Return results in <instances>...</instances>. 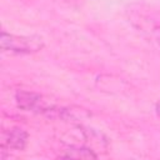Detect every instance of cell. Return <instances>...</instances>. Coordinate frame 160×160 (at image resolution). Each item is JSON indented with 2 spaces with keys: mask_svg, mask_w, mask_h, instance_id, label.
Instances as JSON below:
<instances>
[{
  "mask_svg": "<svg viewBox=\"0 0 160 160\" xmlns=\"http://www.w3.org/2000/svg\"><path fill=\"white\" fill-rule=\"evenodd\" d=\"M155 112H156V115H158V118L160 119V99L156 101V104H155Z\"/></svg>",
  "mask_w": 160,
  "mask_h": 160,
  "instance_id": "cell-6",
  "label": "cell"
},
{
  "mask_svg": "<svg viewBox=\"0 0 160 160\" xmlns=\"http://www.w3.org/2000/svg\"><path fill=\"white\" fill-rule=\"evenodd\" d=\"M98 156L99 155L96 154V150L80 144H70L62 150L61 154H59V158L65 159H96Z\"/></svg>",
  "mask_w": 160,
  "mask_h": 160,
  "instance_id": "cell-5",
  "label": "cell"
},
{
  "mask_svg": "<svg viewBox=\"0 0 160 160\" xmlns=\"http://www.w3.org/2000/svg\"><path fill=\"white\" fill-rule=\"evenodd\" d=\"M29 142V134L19 126H12L1 132V151H21Z\"/></svg>",
  "mask_w": 160,
  "mask_h": 160,
  "instance_id": "cell-4",
  "label": "cell"
},
{
  "mask_svg": "<svg viewBox=\"0 0 160 160\" xmlns=\"http://www.w3.org/2000/svg\"><path fill=\"white\" fill-rule=\"evenodd\" d=\"M15 101L20 109L30 112L56 116L59 110V108L49 102L42 95L28 90H18L15 94Z\"/></svg>",
  "mask_w": 160,
  "mask_h": 160,
  "instance_id": "cell-3",
  "label": "cell"
},
{
  "mask_svg": "<svg viewBox=\"0 0 160 160\" xmlns=\"http://www.w3.org/2000/svg\"><path fill=\"white\" fill-rule=\"evenodd\" d=\"M0 46L2 52L11 55H29L42 50L45 41L38 35H15L2 30L0 35Z\"/></svg>",
  "mask_w": 160,
  "mask_h": 160,
  "instance_id": "cell-2",
  "label": "cell"
},
{
  "mask_svg": "<svg viewBox=\"0 0 160 160\" xmlns=\"http://www.w3.org/2000/svg\"><path fill=\"white\" fill-rule=\"evenodd\" d=\"M126 15L136 31L160 51V10L144 4H135L126 10Z\"/></svg>",
  "mask_w": 160,
  "mask_h": 160,
  "instance_id": "cell-1",
  "label": "cell"
}]
</instances>
